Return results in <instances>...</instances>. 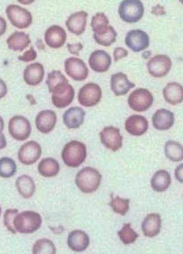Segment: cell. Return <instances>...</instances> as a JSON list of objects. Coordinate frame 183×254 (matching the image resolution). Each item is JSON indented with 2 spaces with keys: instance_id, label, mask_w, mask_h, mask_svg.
<instances>
[{
  "instance_id": "6da1fadb",
  "label": "cell",
  "mask_w": 183,
  "mask_h": 254,
  "mask_svg": "<svg viewBox=\"0 0 183 254\" xmlns=\"http://www.w3.org/2000/svg\"><path fill=\"white\" fill-rule=\"evenodd\" d=\"M87 158V147L81 141H72L64 145L62 159L69 168H78Z\"/></svg>"
},
{
  "instance_id": "7a4b0ae2",
  "label": "cell",
  "mask_w": 183,
  "mask_h": 254,
  "mask_svg": "<svg viewBox=\"0 0 183 254\" xmlns=\"http://www.w3.org/2000/svg\"><path fill=\"white\" fill-rule=\"evenodd\" d=\"M102 176L96 168L87 167L80 170L75 177V184L84 193H92L100 186Z\"/></svg>"
},
{
  "instance_id": "3957f363",
  "label": "cell",
  "mask_w": 183,
  "mask_h": 254,
  "mask_svg": "<svg viewBox=\"0 0 183 254\" xmlns=\"http://www.w3.org/2000/svg\"><path fill=\"white\" fill-rule=\"evenodd\" d=\"M42 225V216L32 210L18 213L14 218L15 230L21 234H32L39 230Z\"/></svg>"
},
{
  "instance_id": "277c9868",
  "label": "cell",
  "mask_w": 183,
  "mask_h": 254,
  "mask_svg": "<svg viewBox=\"0 0 183 254\" xmlns=\"http://www.w3.org/2000/svg\"><path fill=\"white\" fill-rule=\"evenodd\" d=\"M145 12L140 0H123L119 5L120 18L128 23H137Z\"/></svg>"
},
{
  "instance_id": "5b68a950",
  "label": "cell",
  "mask_w": 183,
  "mask_h": 254,
  "mask_svg": "<svg viewBox=\"0 0 183 254\" xmlns=\"http://www.w3.org/2000/svg\"><path fill=\"white\" fill-rule=\"evenodd\" d=\"M154 103V97L151 92L143 88H139L132 92L128 98V105L136 112H145L151 108Z\"/></svg>"
},
{
  "instance_id": "8992f818",
  "label": "cell",
  "mask_w": 183,
  "mask_h": 254,
  "mask_svg": "<svg viewBox=\"0 0 183 254\" xmlns=\"http://www.w3.org/2000/svg\"><path fill=\"white\" fill-rule=\"evenodd\" d=\"M5 13L12 25L18 29H26L32 23V14L30 11L17 5H10Z\"/></svg>"
},
{
  "instance_id": "52a82bcc",
  "label": "cell",
  "mask_w": 183,
  "mask_h": 254,
  "mask_svg": "<svg viewBox=\"0 0 183 254\" xmlns=\"http://www.w3.org/2000/svg\"><path fill=\"white\" fill-rule=\"evenodd\" d=\"M102 98V90L98 84L90 82L80 89L78 93V101L85 108L95 107L100 102Z\"/></svg>"
},
{
  "instance_id": "ba28073f",
  "label": "cell",
  "mask_w": 183,
  "mask_h": 254,
  "mask_svg": "<svg viewBox=\"0 0 183 254\" xmlns=\"http://www.w3.org/2000/svg\"><path fill=\"white\" fill-rule=\"evenodd\" d=\"M8 130L11 136L17 141H25L32 133V125L23 116H15L10 119Z\"/></svg>"
},
{
  "instance_id": "9c48e42d",
  "label": "cell",
  "mask_w": 183,
  "mask_h": 254,
  "mask_svg": "<svg viewBox=\"0 0 183 254\" xmlns=\"http://www.w3.org/2000/svg\"><path fill=\"white\" fill-rule=\"evenodd\" d=\"M146 67L153 77H164L171 71L172 60L166 55H156L148 60Z\"/></svg>"
},
{
  "instance_id": "30bf717a",
  "label": "cell",
  "mask_w": 183,
  "mask_h": 254,
  "mask_svg": "<svg viewBox=\"0 0 183 254\" xmlns=\"http://www.w3.org/2000/svg\"><path fill=\"white\" fill-rule=\"evenodd\" d=\"M64 71L74 81L83 82L89 76V68L84 61L78 58H69L64 61Z\"/></svg>"
},
{
  "instance_id": "8fae6325",
  "label": "cell",
  "mask_w": 183,
  "mask_h": 254,
  "mask_svg": "<svg viewBox=\"0 0 183 254\" xmlns=\"http://www.w3.org/2000/svg\"><path fill=\"white\" fill-rule=\"evenodd\" d=\"M42 146L37 141H31L24 143L19 149V161L25 166H31L42 157Z\"/></svg>"
},
{
  "instance_id": "7c38bea8",
  "label": "cell",
  "mask_w": 183,
  "mask_h": 254,
  "mask_svg": "<svg viewBox=\"0 0 183 254\" xmlns=\"http://www.w3.org/2000/svg\"><path fill=\"white\" fill-rule=\"evenodd\" d=\"M52 93V103L57 109L67 108L73 102L75 91L74 88L68 83H64L55 88Z\"/></svg>"
},
{
  "instance_id": "4fadbf2b",
  "label": "cell",
  "mask_w": 183,
  "mask_h": 254,
  "mask_svg": "<svg viewBox=\"0 0 183 254\" xmlns=\"http://www.w3.org/2000/svg\"><path fill=\"white\" fill-rule=\"evenodd\" d=\"M99 137L101 143L112 151H117L123 146V136L117 127H105L99 132Z\"/></svg>"
},
{
  "instance_id": "5bb4252c",
  "label": "cell",
  "mask_w": 183,
  "mask_h": 254,
  "mask_svg": "<svg viewBox=\"0 0 183 254\" xmlns=\"http://www.w3.org/2000/svg\"><path fill=\"white\" fill-rule=\"evenodd\" d=\"M149 36L142 30H132L125 37V44L134 52H140L149 47Z\"/></svg>"
},
{
  "instance_id": "9a60e30c",
  "label": "cell",
  "mask_w": 183,
  "mask_h": 254,
  "mask_svg": "<svg viewBox=\"0 0 183 254\" xmlns=\"http://www.w3.org/2000/svg\"><path fill=\"white\" fill-rule=\"evenodd\" d=\"M91 68L96 73H105L112 64V58L105 50L93 51L89 59Z\"/></svg>"
},
{
  "instance_id": "2e32d148",
  "label": "cell",
  "mask_w": 183,
  "mask_h": 254,
  "mask_svg": "<svg viewBox=\"0 0 183 254\" xmlns=\"http://www.w3.org/2000/svg\"><path fill=\"white\" fill-rule=\"evenodd\" d=\"M57 121L56 114L53 110H42L37 115L35 125L39 132L49 133L55 128Z\"/></svg>"
},
{
  "instance_id": "e0dca14e",
  "label": "cell",
  "mask_w": 183,
  "mask_h": 254,
  "mask_svg": "<svg viewBox=\"0 0 183 254\" xmlns=\"http://www.w3.org/2000/svg\"><path fill=\"white\" fill-rule=\"evenodd\" d=\"M126 131L133 136H141L148 130V121L145 117L133 115L125 121Z\"/></svg>"
},
{
  "instance_id": "ac0fdd59",
  "label": "cell",
  "mask_w": 183,
  "mask_h": 254,
  "mask_svg": "<svg viewBox=\"0 0 183 254\" xmlns=\"http://www.w3.org/2000/svg\"><path fill=\"white\" fill-rule=\"evenodd\" d=\"M45 41L51 49H60L64 46L67 35L63 28L59 25H52L45 32Z\"/></svg>"
},
{
  "instance_id": "d6986e66",
  "label": "cell",
  "mask_w": 183,
  "mask_h": 254,
  "mask_svg": "<svg viewBox=\"0 0 183 254\" xmlns=\"http://www.w3.org/2000/svg\"><path fill=\"white\" fill-rule=\"evenodd\" d=\"M90 243V236L82 230H73L69 234L67 238L68 247L74 253H83L88 249Z\"/></svg>"
},
{
  "instance_id": "ffe728a7",
  "label": "cell",
  "mask_w": 183,
  "mask_h": 254,
  "mask_svg": "<svg viewBox=\"0 0 183 254\" xmlns=\"http://www.w3.org/2000/svg\"><path fill=\"white\" fill-rule=\"evenodd\" d=\"M88 13L85 11H79L71 14L66 21V27L69 32L74 35L80 36L85 32L87 25Z\"/></svg>"
},
{
  "instance_id": "44dd1931",
  "label": "cell",
  "mask_w": 183,
  "mask_h": 254,
  "mask_svg": "<svg viewBox=\"0 0 183 254\" xmlns=\"http://www.w3.org/2000/svg\"><path fill=\"white\" fill-rule=\"evenodd\" d=\"M45 75L44 66L41 63L29 64L23 72L24 82L29 86H37L42 83Z\"/></svg>"
},
{
  "instance_id": "7402d4cb",
  "label": "cell",
  "mask_w": 183,
  "mask_h": 254,
  "mask_svg": "<svg viewBox=\"0 0 183 254\" xmlns=\"http://www.w3.org/2000/svg\"><path fill=\"white\" fill-rule=\"evenodd\" d=\"M135 87L133 82L129 81L124 73H117L111 76V90L115 96H124Z\"/></svg>"
},
{
  "instance_id": "603a6c76",
  "label": "cell",
  "mask_w": 183,
  "mask_h": 254,
  "mask_svg": "<svg viewBox=\"0 0 183 254\" xmlns=\"http://www.w3.org/2000/svg\"><path fill=\"white\" fill-rule=\"evenodd\" d=\"M152 123L156 130L167 131L174 127V113L168 109H158L152 118Z\"/></svg>"
},
{
  "instance_id": "cb8c5ba5",
  "label": "cell",
  "mask_w": 183,
  "mask_h": 254,
  "mask_svg": "<svg viewBox=\"0 0 183 254\" xmlns=\"http://www.w3.org/2000/svg\"><path fill=\"white\" fill-rule=\"evenodd\" d=\"M85 111L82 108L73 107L67 109L63 115V121L69 129H77L82 127L85 119Z\"/></svg>"
},
{
  "instance_id": "d4e9b609",
  "label": "cell",
  "mask_w": 183,
  "mask_h": 254,
  "mask_svg": "<svg viewBox=\"0 0 183 254\" xmlns=\"http://www.w3.org/2000/svg\"><path fill=\"white\" fill-rule=\"evenodd\" d=\"M162 227V219L159 214L151 213L144 218L141 224V229L144 236L153 238L158 236Z\"/></svg>"
},
{
  "instance_id": "484cf974",
  "label": "cell",
  "mask_w": 183,
  "mask_h": 254,
  "mask_svg": "<svg viewBox=\"0 0 183 254\" xmlns=\"http://www.w3.org/2000/svg\"><path fill=\"white\" fill-rule=\"evenodd\" d=\"M165 101L173 106L183 102V86L178 82H169L163 90Z\"/></svg>"
},
{
  "instance_id": "4316f807",
  "label": "cell",
  "mask_w": 183,
  "mask_h": 254,
  "mask_svg": "<svg viewBox=\"0 0 183 254\" xmlns=\"http://www.w3.org/2000/svg\"><path fill=\"white\" fill-rule=\"evenodd\" d=\"M6 43L8 49L14 51H23L31 45L32 41L27 33L23 32H15L10 35L9 38L6 40Z\"/></svg>"
},
{
  "instance_id": "83f0119b",
  "label": "cell",
  "mask_w": 183,
  "mask_h": 254,
  "mask_svg": "<svg viewBox=\"0 0 183 254\" xmlns=\"http://www.w3.org/2000/svg\"><path fill=\"white\" fill-rule=\"evenodd\" d=\"M15 186L19 193L25 199L32 198L36 190L35 182L32 179V177L27 175H23L19 177L15 182Z\"/></svg>"
},
{
  "instance_id": "f1b7e54d",
  "label": "cell",
  "mask_w": 183,
  "mask_h": 254,
  "mask_svg": "<svg viewBox=\"0 0 183 254\" xmlns=\"http://www.w3.org/2000/svg\"><path fill=\"white\" fill-rule=\"evenodd\" d=\"M172 177L168 171L158 170L151 179V187L156 192H164L171 186Z\"/></svg>"
},
{
  "instance_id": "f546056e",
  "label": "cell",
  "mask_w": 183,
  "mask_h": 254,
  "mask_svg": "<svg viewBox=\"0 0 183 254\" xmlns=\"http://www.w3.org/2000/svg\"><path fill=\"white\" fill-rule=\"evenodd\" d=\"M38 171L44 177H54L58 175L60 165L57 160L53 158L42 159L38 166Z\"/></svg>"
},
{
  "instance_id": "4dcf8cb0",
  "label": "cell",
  "mask_w": 183,
  "mask_h": 254,
  "mask_svg": "<svg viewBox=\"0 0 183 254\" xmlns=\"http://www.w3.org/2000/svg\"><path fill=\"white\" fill-rule=\"evenodd\" d=\"M165 154L166 158L171 161L180 162L183 160V146L177 141H166Z\"/></svg>"
},
{
  "instance_id": "1f68e13d",
  "label": "cell",
  "mask_w": 183,
  "mask_h": 254,
  "mask_svg": "<svg viewBox=\"0 0 183 254\" xmlns=\"http://www.w3.org/2000/svg\"><path fill=\"white\" fill-rule=\"evenodd\" d=\"M91 26L94 32V34H103L108 29L109 19L106 17L104 13H96L92 17Z\"/></svg>"
},
{
  "instance_id": "d6a6232c",
  "label": "cell",
  "mask_w": 183,
  "mask_h": 254,
  "mask_svg": "<svg viewBox=\"0 0 183 254\" xmlns=\"http://www.w3.org/2000/svg\"><path fill=\"white\" fill-rule=\"evenodd\" d=\"M109 206L115 213L119 214L121 216H125L130 209V200L111 194Z\"/></svg>"
},
{
  "instance_id": "836d02e7",
  "label": "cell",
  "mask_w": 183,
  "mask_h": 254,
  "mask_svg": "<svg viewBox=\"0 0 183 254\" xmlns=\"http://www.w3.org/2000/svg\"><path fill=\"white\" fill-rule=\"evenodd\" d=\"M93 38L97 44L103 47H110L114 44L117 39V32L113 26L109 25L107 31L103 34H93Z\"/></svg>"
},
{
  "instance_id": "e575fe53",
  "label": "cell",
  "mask_w": 183,
  "mask_h": 254,
  "mask_svg": "<svg viewBox=\"0 0 183 254\" xmlns=\"http://www.w3.org/2000/svg\"><path fill=\"white\" fill-rule=\"evenodd\" d=\"M32 254H55L56 249L55 245L52 241L46 238L40 239L37 241L33 245L32 248Z\"/></svg>"
},
{
  "instance_id": "d590c367",
  "label": "cell",
  "mask_w": 183,
  "mask_h": 254,
  "mask_svg": "<svg viewBox=\"0 0 183 254\" xmlns=\"http://www.w3.org/2000/svg\"><path fill=\"white\" fill-rule=\"evenodd\" d=\"M46 85L48 88L49 92L55 90V88L59 87L64 83H68V80L64 76L63 73L60 72L59 70H54L47 75V79L46 81Z\"/></svg>"
},
{
  "instance_id": "8d00e7d4",
  "label": "cell",
  "mask_w": 183,
  "mask_h": 254,
  "mask_svg": "<svg viewBox=\"0 0 183 254\" xmlns=\"http://www.w3.org/2000/svg\"><path fill=\"white\" fill-rule=\"evenodd\" d=\"M16 169L17 167L14 159L6 157L0 159V177L10 178L15 175Z\"/></svg>"
},
{
  "instance_id": "74e56055",
  "label": "cell",
  "mask_w": 183,
  "mask_h": 254,
  "mask_svg": "<svg viewBox=\"0 0 183 254\" xmlns=\"http://www.w3.org/2000/svg\"><path fill=\"white\" fill-rule=\"evenodd\" d=\"M118 236L120 240L125 245H132L135 243L138 237V234L137 232L134 231L132 227V225L130 223L124 224L123 228L118 231Z\"/></svg>"
},
{
  "instance_id": "f35d334b",
  "label": "cell",
  "mask_w": 183,
  "mask_h": 254,
  "mask_svg": "<svg viewBox=\"0 0 183 254\" xmlns=\"http://www.w3.org/2000/svg\"><path fill=\"white\" fill-rule=\"evenodd\" d=\"M18 212V209H7L5 210V215H4L5 227L13 234H15L17 232L14 227V218Z\"/></svg>"
},
{
  "instance_id": "ab89813d",
  "label": "cell",
  "mask_w": 183,
  "mask_h": 254,
  "mask_svg": "<svg viewBox=\"0 0 183 254\" xmlns=\"http://www.w3.org/2000/svg\"><path fill=\"white\" fill-rule=\"evenodd\" d=\"M37 56H38L37 52L34 50V48L32 46L30 50H27L26 52H24L22 56H19L18 60L19 61H22V62L28 63V62L34 61L37 59Z\"/></svg>"
},
{
  "instance_id": "60d3db41",
  "label": "cell",
  "mask_w": 183,
  "mask_h": 254,
  "mask_svg": "<svg viewBox=\"0 0 183 254\" xmlns=\"http://www.w3.org/2000/svg\"><path fill=\"white\" fill-rule=\"evenodd\" d=\"M128 56V51L124 49V48H115L114 50V59H115V62L119 61L120 59H124L126 58Z\"/></svg>"
},
{
  "instance_id": "b9f144b4",
  "label": "cell",
  "mask_w": 183,
  "mask_h": 254,
  "mask_svg": "<svg viewBox=\"0 0 183 254\" xmlns=\"http://www.w3.org/2000/svg\"><path fill=\"white\" fill-rule=\"evenodd\" d=\"M69 52L71 54L78 55L81 50H83V45L82 43H76V44H68L67 45Z\"/></svg>"
},
{
  "instance_id": "7bdbcfd3",
  "label": "cell",
  "mask_w": 183,
  "mask_h": 254,
  "mask_svg": "<svg viewBox=\"0 0 183 254\" xmlns=\"http://www.w3.org/2000/svg\"><path fill=\"white\" fill-rule=\"evenodd\" d=\"M174 174H175L176 179H177L180 183L183 184V164L179 165L178 167L175 168Z\"/></svg>"
},
{
  "instance_id": "ee69618b",
  "label": "cell",
  "mask_w": 183,
  "mask_h": 254,
  "mask_svg": "<svg viewBox=\"0 0 183 254\" xmlns=\"http://www.w3.org/2000/svg\"><path fill=\"white\" fill-rule=\"evenodd\" d=\"M6 93H7L6 84L2 79H0V99H3L6 95Z\"/></svg>"
},
{
  "instance_id": "f6af8a7d",
  "label": "cell",
  "mask_w": 183,
  "mask_h": 254,
  "mask_svg": "<svg viewBox=\"0 0 183 254\" xmlns=\"http://www.w3.org/2000/svg\"><path fill=\"white\" fill-rule=\"evenodd\" d=\"M6 28H7V24H6L5 19L0 16V37L5 34Z\"/></svg>"
},
{
  "instance_id": "bcb514c9",
  "label": "cell",
  "mask_w": 183,
  "mask_h": 254,
  "mask_svg": "<svg viewBox=\"0 0 183 254\" xmlns=\"http://www.w3.org/2000/svg\"><path fill=\"white\" fill-rule=\"evenodd\" d=\"M6 147V139H5V134L0 131V150L5 149Z\"/></svg>"
},
{
  "instance_id": "7dc6e473",
  "label": "cell",
  "mask_w": 183,
  "mask_h": 254,
  "mask_svg": "<svg viewBox=\"0 0 183 254\" xmlns=\"http://www.w3.org/2000/svg\"><path fill=\"white\" fill-rule=\"evenodd\" d=\"M19 3H21L22 5H32V3L35 1V0H17Z\"/></svg>"
},
{
  "instance_id": "c3c4849f",
  "label": "cell",
  "mask_w": 183,
  "mask_h": 254,
  "mask_svg": "<svg viewBox=\"0 0 183 254\" xmlns=\"http://www.w3.org/2000/svg\"><path fill=\"white\" fill-rule=\"evenodd\" d=\"M4 127H5V123H4L3 118L0 117V131H3V130H4Z\"/></svg>"
},
{
  "instance_id": "681fc988",
  "label": "cell",
  "mask_w": 183,
  "mask_h": 254,
  "mask_svg": "<svg viewBox=\"0 0 183 254\" xmlns=\"http://www.w3.org/2000/svg\"><path fill=\"white\" fill-rule=\"evenodd\" d=\"M1 212H2V208H1V206H0V215H1Z\"/></svg>"
},
{
  "instance_id": "f907efd6",
  "label": "cell",
  "mask_w": 183,
  "mask_h": 254,
  "mask_svg": "<svg viewBox=\"0 0 183 254\" xmlns=\"http://www.w3.org/2000/svg\"><path fill=\"white\" fill-rule=\"evenodd\" d=\"M179 1H180V2H181V3L183 5V0H179Z\"/></svg>"
}]
</instances>
